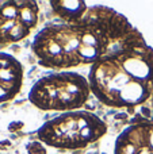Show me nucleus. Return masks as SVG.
I'll return each instance as SVG.
<instances>
[{"label":"nucleus","instance_id":"obj_1","mask_svg":"<svg viewBox=\"0 0 153 154\" xmlns=\"http://www.w3.org/2000/svg\"><path fill=\"white\" fill-rule=\"evenodd\" d=\"M123 15L107 7H91L72 23L50 24L35 34L31 50L42 66L68 69L92 64L117 49L142 41Z\"/></svg>","mask_w":153,"mask_h":154},{"label":"nucleus","instance_id":"obj_2","mask_svg":"<svg viewBox=\"0 0 153 154\" xmlns=\"http://www.w3.org/2000/svg\"><path fill=\"white\" fill-rule=\"evenodd\" d=\"M88 82L91 92L108 107L145 104L153 96V49L140 41L111 51L91 66Z\"/></svg>","mask_w":153,"mask_h":154},{"label":"nucleus","instance_id":"obj_3","mask_svg":"<svg viewBox=\"0 0 153 154\" xmlns=\"http://www.w3.org/2000/svg\"><path fill=\"white\" fill-rule=\"evenodd\" d=\"M107 133V125L88 111H69L45 122L37 131L38 139L58 150H77L89 146Z\"/></svg>","mask_w":153,"mask_h":154},{"label":"nucleus","instance_id":"obj_4","mask_svg":"<svg viewBox=\"0 0 153 154\" xmlns=\"http://www.w3.org/2000/svg\"><path fill=\"white\" fill-rule=\"evenodd\" d=\"M91 93L88 79L76 72H53L31 87L29 100L43 111H77Z\"/></svg>","mask_w":153,"mask_h":154},{"label":"nucleus","instance_id":"obj_5","mask_svg":"<svg viewBox=\"0 0 153 154\" xmlns=\"http://www.w3.org/2000/svg\"><path fill=\"white\" fill-rule=\"evenodd\" d=\"M38 4L30 0L0 3V43L29 37L38 23Z\"/></svg>","mask_w":153,"mask_h":154},{"label":"nucleus","instance_id":"obj_6","mask_svg":"<svg viewBox=\"0 0 153 154\" xmlns=\"http://www.w3.org/2000/svg\"><path fill=\"white\" fill-rule=\"evenodd\" d=\"M115 154H153V120H134L115 141Z\"/></svg>","mask_w":153,"mask_h":154},{"label":"nucleus","instance_id":"obj_7","mask_svg":"<svg viewBox=\"0 0 153 154\" xmlns=\"http://www.w3.org/2000/svg\"><path fill=\"white\" fill-rule=\"evenodd\" d=\"M23 84V66L11 54L0 53V103L14 99Z\"/></svg>","mask_w":153,"mask_h":154},{"label":"nucleus","instance_id":"obj_8","mask_svg":"<svg viewBox=\"0 0 153 154\" xmlns=\"http://www.w3.org/2000/svg\"><path fill=\"white\" fill-rule=\"evenodd\" d=\"M56 15L64 19L65 23H72L84 16L88 8L83 2H52Z\"/></svg>","mask_w":153,"mask_h":154},{"label":"nucleus","instance_id":"obj_9","mask_svg":"<svg viewBox=\"0 0 153 154\" xmlns=\"http://www.w3.org/2000/svg\"><path fill=\"white\" fill-rule=\"evenodd\" d=\"M27 150H29V154H46V149L45 145L39 143V142H33L27 146Z\"/></svg>","mask_w":153,"mask_h":154}]
</instances>
